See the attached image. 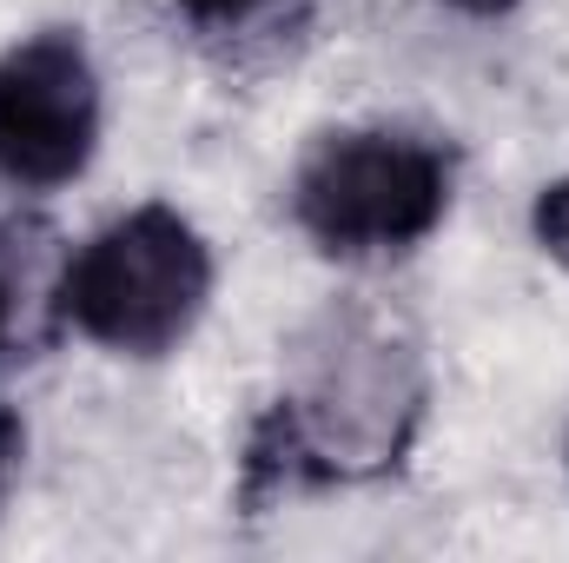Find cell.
<instances>
[{"instance_id": "obj_1", "label": "cell", "mask_w": 569, "mask_h": 563, "mask_svg": "<svg viewBox=\"0 0 569 563\" xmlns=\"http://www.w3.org/2000/svg\"><path fill=\"white\" fill-rule=\"evenodd\" d=\"M425 412L430 372L418 338L371 305H331L298 338L284 392L246 437V497L378 484L411 457Z\"/></svg>"}, {"instance_id": "obj_2", "label": "cell", "mask_w": 569, "mask_h": 563, "mask_svg": "<svg viewBox=\"0 0 569 563\" xmlns=\"http://www.w3.org/2000/svg\"><path fill=\"white\" fill-rule=\"evenodd\" d=\"M457 159L418 127H331L291 166V226L345 266L418 253L450 219Z\"/></svg>"}, {"instance_id": "obj_3", "label": "cell", "mask_w": 569, "mask_h": 563, "mask_svg": "<svg viewBox=\"0 0 569 563\" xmlns=\"http://www.w3.org/2000/svg\"><path fill=\"white\" fill-rule=\"evenodd\" d=\"M206 305H212V246L166 199L120 213L80 253H67L60 325L113 358L179 352L199 332Z\"/></svg>"}, {"instance_id": "obj_4", "label": "cell", "mask_w": 569, "mask_h": 563, "mask_svg": "<svg viewBox=\"0 0 569 563\" xmlns=\"http://www.w3.org/2000/svg\"><path fill=\"white\" fill-rule=\"evenodd\" d=\"M100 152V67L80 27H40L0 53V179L73 186Z\"/></svg>"}, {"instance_id": "obj_5", "label": "cell", "mask_w": 569, "mask_h": 563, "mask_svg": "<svg viewBox=\"0 0 569 563\" xmlns=\"http://www.w3.org/2000/svg\"><path fill=\"white\" fill-rule=\"evenodd\" d=\"M60 279H67L60 233L7 213L0 219V365L33 358L60 332Z\"/></svg>"}, {"instance_id": "obj_6", "label": "cell", "mask_w": 569, "mask_h": 563, "mask_svg": "<svg viewBox=\"0 0 569 563\" xmlns=\"http://www.w3.org/2000/svg\"><path fill=\"white\" fill-rule=\"evenodd\" d=\"M530 233H537V246L569 273V172L537 192V206H530Z\"/></svg>"}, {"instance_id": "obj_7", "label": "cell", "mask_w": 569, "mask_h": 563, "mask_svg": "<svg viewBox=\"0 0 569 563\" xmlns=\"http://www.w3.org/2000/svg\"><path fill=\"white\" fill-rule=\"evenodd\" d=\"M192 27H206V33H232V27H252V20H266L279 0H172Z\"/></svg>"}, {"instance_id": "obj_8", "label": "cell", "mask_w": 569, "mask_h": 563, "mask_svg": "<svg viewBox=\"0 0 569 563\" xmlns=\"http://www.w3.org/2000/svg\"><path fill=\"white\" fill-rule=\"evenodd\" d=\"M20 451H27V431H20V418L0 405V504L13 497V477H20Z\"/></svg>"}, {"instance_id": "obj_9", "label": "cell", "mask_w": 569, "mask_h": 563, "mask_svg": "<svg viewBox=\"0 0 569 563\" xmlns=\"http://www.w3.org/2000/svg\"><path fill=\"white\" fill-rule=\"evenodd\" d=\"M437 7L470 13V20H497V13H510V7H523V0H437Z\"/></svg>"}]
</instances>
